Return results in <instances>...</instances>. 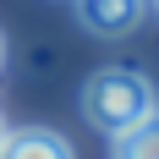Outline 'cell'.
<instances>
[{
  "mask_svg": "<svg viewBox=\"0 0 159 159\" xmlns=\"http://www.w3.org/2000/svg\"><path fill=\"white\" fill-rule=\"evenodd\" d=\"M115 159H159V110L148 115L137 132H126L115 143Z\"/></svg>",
  "mask_w": 159,
  "mask_h": 159,
  "instance_id": "cell-4",
  "label": "cell"
},
{
  "mask_svg": "<svg viewBox=\"0 0 159 159\" xmlns=\"http://www.w3.org/2000/svg\"><path fill=\"white\" fill-rule=\"evenodd\" d=\"M0 159H77L71 143L61 132H44V126H22V132H6L0 143Z\"/></svg>",
  "mask_w": 159,
  "mask_h": 159,
  "instance_id": "cell-3",
  "label": "cell"
},
{
  "mask_svg": "<svg viewBox=\"0 0 159 159\" xmlns=\"http://www.w3.org/2000/svg\"><path fill=\"white\" fill-rule=\"evenodd\" d=\"M0 61H6V39H0Z\"/></svg>",
  "mask_w": 159,
  "mask_h": 159,
  "instance_id": "cell-6",
  "label": "cell"
},
{
  "mask_svg": "<svg viewBox=\"0 0 159 159\" xmlns=\"http://www.w3.org/2000/svg\"><path fill=\"white\" fill-rule=\"evenodd\" d=\"M0 143H6V121H0Z\"/></svg>",
  "mask_w": 159,
  "mask_h": 159,
  "instance_id": "cell-5",
  "label": "cell"
},
{
  "mask_svg": "<svg viewBox=\"0 0 159 159\" xmlns=\"http://www.w3.org/2000/svg\"><path fill=\"white\" fill-rule=\"evenodd\" d=\"M143 11H148V0H77V16L93 33H104V39L132 33L137 22H143Z\"/></svg>",
  "mask_w": 159,
  "mask_h": 159,
  "instance_id": "cell-2",
  "label": "cell"
},
{
  "mask_svg": "<svg viewBox=\"0 0 159 159\" xmlns=\"http://www.w3.org/2000/svg\"><path fill=\"white\" fill-rule=\"evenodd\" d=\"M82 115H88L104 137L121 143L126 132H137L148 115H154V88H148V77L137 71V66H110V71L88 77Z\"/></svg>",
  "mask_w": 159,
  "mask_h": 159,
  "instance_id": "cell-1",
  "label": "cell"
}]
</instances>
